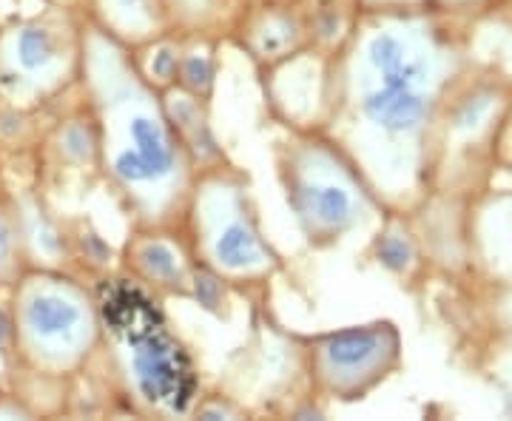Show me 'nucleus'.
<instances>
[{
    "mask_svg": "<svg viewBox=\"0 0 512 421\" xmlns=\"http://www.w3.org/2000/svg\"><path fill=\"white\" fill-rule=\"evenodd\" d=\"M80 77L97 134V163L137 222L163 228L185 211L194 160L123 40L100 23L80 29Z\"/></svg>",
    "mask_w": 512,
    "mask_h": 421,
    "instance_id": "obj_1",
    "label": "nucleus"
},
{
    "mask_svg": "<svg viewBox=\"0 0 512 421\" xmlns=\"http://www.w3.org/2000/svg\"><path fill=\"white\" fill-rule=\"evenodd\" d=\"M12 350L37 376H72L100 342L92 293L55 268H26L12 282Z\"/></svg>",
    "mask_w": 512,
    "mask_h": 421,
    "instance_id": "obj_2",
    "label": "nucleus"
},
{
    "mask_svg": "<svg viewBox=\"0 0 512 421\" xmlns=\"http://www.w3.org/2000/svg\"><path fill=\"white\" fill-rule=\"evenodd\" d=\"M97 308L137 399L160 413H185L197 393L194 367L143 285H114Z\"/></svg>",
    "mask_w": 512,
    "mask_h": 421,
    "instance_id": "obj_3",
    "label": "nucleus"
},
{
    "mask_svg": "<svg viewBox=\"0 0 512 421\" xmlns=\"http://www.w3.org/2000/svg\"><path fill=\"white\" fill-rule=\"evenodd\" d=\"M188 220L197 265L222 282H259L279 268V257L259 231L248 188L231 171L214 168L194 177Z\"/></svg>",
    "mask_w": 512,
    "mask_h": 421,
    "instance_id": "obj_4",
    "label": "nucleus"
},
{
    "mask_svg": "<svg viewBox=\"0 0 512 421\" xmlns=\"http://www.w3.org/2000/svg\"><path fill=\"white\" fill-rule=\"evenodd\" d=\"M279 174L293 217L311 245H333L362 220L365 191L359 174L333 140L316 134L291 140L282 151Z\"/></svg>",
    "mask_w": 512,
    "mask_h": 421,
    "instance_id": "obj_5",
    "label": "nucleus"
},
{
    "mask_svg": "<svg viewBox=\"0 0 512 421\" xmlns=\"http://www.w3.org/2000/svg\"><path fill=\"white\" fill-rule=\"evenodd\" d=\"M80 77V32L63 15L15 20L0 29V97L32 109Z\"/></svg>",
    "mask_w": 512,
    "mask_h": 421,
    "instance_id": "obj_6",
    "label": "nucleus"
},
{
    "mask_svg": "<svg viewBox=\"0 0 512 421\" xmlns=\"http://www.w3.org/2000/svg\"><path fill=\"white\" fill-rule=\"evenodd\" d=\"M359 69L376 77V83L356 80L353 109L370 129L399 137L416 131L427 117V100L419 86L430 74V63L410 55L407 43L390 29H376L359 55Z\"/></svg>",
    "mask_w": 512,
    "mask_h": 421,
    "instance_id": "obj_7",
    "label": "nucleus"
},
{
    "mask_svg": "<svg viewBox=\"0 0 512 421\" xmlns=\"http://www.w3.org/2000/svg\"><path fill=\"white\" fill-rule=\"evenodd\" d=\"M390 325H367L325 333L311 342L313 382L333 399H362L396 359Z\"/></svg>",
    "mask_w": 512,
    "mask_h": 421,
    "instance_id": "obj_8",
    "label": "nucleus"
},
{
    "mask_svg": "<svg viewBox=\"0 0 512 421\" xmlns=\"http://www.w3.org/2000/svg\"><path fill=\"white\" fill-rule=\"evenodd\" d=\"M126 265L134 282L148 285L154 291L191 296L197 265L191 262L183 242L148 225V231L134 234L126 245Z\"/></svg>",
    "mask_w": 512,
    "mask_h": 421,
    "instance_id": "obj_9",
    "label": "nucleus"
},
{
    "mask_svg": "<svg viewBox=\"0 0 512 421\" xmlns=\"http://www.w3.org/2000/svg\"><path fill=\"white\" fill-rule=\"evenodd\" d=\"M245 43L256 60L279 66L285 63L302 43V26L285 6H268L256 15L245 29Z\"/></svg>",
    "mask_w": 512,
    "mask_h": 421,
    "instance_id": "obj_10",
    "label": "nucleus"
},
{
    "mask_svg": "<svg viewBox=\"0 0 512 421\" xmlns=\"http://www.w3.org/2000/svg\"><path fill=\"white\" fill-rule=\"evenodd\" d=\"M100 26L123 43H148L157 37L160 12L154 0H97Z\"/></svg>",
    "mask_w": 512,
    "mask_h": 421,
    "instance_id": "obj_11",
    "label": "nucleus"
},
{
    "mask_svg": "<svg viewBox=\"0 0 512 421\" xmlns=\"http://www.w3.org/2000/svg\"><path fill=\"white\" fill-rule=\"evenodd\" d=\"M15 211H18V228L23 239L26 262H43V268H55L57 257L63 251V239L57 237L55 225L43 214V208L32 197H15Z\"/></svg>",
    "mask_w": 512,
    "mask_h": 421,
    "instance_id": "obj_12",
    "label": "nucleus"
},
{
    "mask_svg": "<svg viewBox=\"0 0 512 421\" xmlns=\"http://www.w3.org/2000/svg\"><path fill=\"white\" fill-rule=\"evenodd\" d=\"M26 268L29 262H26L23 239H20L15 197L0 191V288L12 285Z\"/></svg>",
    "mask_w": 512,
    "mask_h": 421,
    "instance_id": "obj_13",
    "label": "nucleus"
},
{
    "mask_svg": "<svg viewBox=\"0 0 512 421\" xmlns=\"http://www.w3.org/2000/svg\"><path fill=\"white\" fill-rule=\"evenodd\" d=\"M55 148L57 154L66 163H97V134H94L92 117H72L55 131Z\"/></svg>",
    "mask_w": 512,
    "mask_h": 421,
    "instance_id": "obj_14",
    "label": "nucleus"
},
{
    "mask_svg": "<svg viewBox=\"0 0 512 421\" xmlns=\"http://www.w3.org/2000/svg\"><path fill=\"white\" fill-rule=\"evenodd\" d=\"M180 55L183 49L168 43V40H148V57L137 60L140 72L154 89H171L177 86V74H180Z\"/></svg>",
    "mask_w": 512,
    "mask_h": 421,
    "instance_id": "obj_15",
    "label": "nucleus"
},
{
    "mask_svg": "<svg viewBox=\"0 0 512 421\" xmlns=\"http://www.w3.org/2000/svg\"><path fill=\"white\" fill-rule=\"evenodd\" d=\"M180 86L185 92L205 100L214 86V57L208 49H188L180 55V74H177Z\"/></svg>",
    "mask_w": 512,
    "mask_h": 421,
    "instance_id": "obj_16",
    "label": "nucleus"
},
{
    "mask_svg": "<svg viewBox=\"0 0 512 421\" xmlns=\"http://www.w3.org/2000/svg\"><path fill=\"white\" fill-rule=\"evenodd\" d=\"M379 259L387 268H393V271H404V265L410 262V248H407L404 239L384 237L379 242Z\"/></svg>",
    "mask_w": 512,
    "mask_h": 421,
    "instance_id": "obj_17",
    "label": "nucleus"
},
{
    "mask_svg": "<svg viewBox=\"0 0 512 421\" xmlns=\"http://www.w3.org/2000/svg\"><path fill=\"white\" fill-rule=\"evenodd\" d=\"M12 350V313L0 311V353Z\"/></svg>",
    "mask_w": 512,
    "mask_h": 421,
    "instance_id": "obj_18",
    "label": "nucleus"
}]
</instances>
